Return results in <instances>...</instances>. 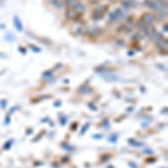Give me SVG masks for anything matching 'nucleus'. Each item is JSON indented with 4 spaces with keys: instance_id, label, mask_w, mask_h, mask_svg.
<instances>
[{
    "instance_id": "obj_6",
    "label": "nucleus",
    "mask_w": 168,
    "mask_h": 168,
    "mask_svg": "<svg viewBox=\"0 0 168 168\" xmlns=\"http://www.w3.org/2000/svg\"><path fill=\"white\" fill-rule=\"evenodd\" d=\"M49 3L56 8H60L62 6V3L60 0H49Z\"/></svg>"
},
{
    "instance_id": "obj_5",
    "label": "nucleus",
    "mask_w": 168,
    "mask_h": 168,
    "mask_svg": "<svg viewBox=\"0 0 168 168\" xmlns=\"http://www.w3.org/2000/svg\"><path fill=\"white\" fill-rule=\"evenodd\" d=\"M89 31H90V33L92 35H98L100 33V29L99 27H90Z\"/></svg>"
},
{
    "instance_id": "obj_8",
    "label": "nucleus",
    "mask_w": 168,
    "mask_h": 168,
    "mask_svg": "<svg viewBox=\"0 0 168 168\" xmlns=\"http://www.w3.org/2000/svg\"><path fill=\"white\" fill-rule=\"evenodd\" d=\"M125 30L126 31H128V32H130L131 30H133V28H134V24L132 23V22H128L126 25H125Z\"/></svg>"
},
{
    "instance_id": "obj_4",
    "label": "nucleus",
    "mask_w": 168,
    "mask_h": 168,
    "mask_svg": "<svg viewBox=\"0 0 168 168\" xmlns=\"http://www.w3.org/2000/svg\"><path fill=\"white\" fill-rule=\"evenodd\" d=\"M79 2V0H65L66 6L70 8H74Z\"/></svg>"
},
{
    "instance_id": "obj_3",
    "label": "nucleus",
    "mask_w": 168,
    "mask_h": 168,
    "mask_svg": "<svg viewBox=\"0 0 168 168\" xmlns=\"http://www.w3.org/2000/svg\"><path fill=\"white\" fill-rule=\"evenodd\" d=\"M66 17L69 19H75L78 17V13L74 12V10H67L66 11Z\"/></svg>"
},
{
    "instance_id": "obj_9",
    "label": "nucleus",
    "mask_w": 168,
    "mask_h": 168,
    "mask_svg": "<svg viewBox=\"0 0 168 168\" xmlns=\"http://www.w3.org/2000/svg\"><path fill=\"white\" fill-rule=\"evenodd\" d=\"M122 6H123V7L124 8H126V9H128V8H129V6H130V2L129 1H124V2H122Z\"/></svg>"
},
{
    "instance_id": "obj_10",
    "label": "nucleus",
    "mask_w": 168,
    "mask_h": 168,
    "mask_svg": "<svg viewBox=\"0 0 168 168\" xmlns=\"http://www.w3.org/2000/svg\"><path fill=\"white\" fill-rule=\"evenodd\" d=\"M109 1H110V2H116L117 0H109Z\"/></svg>"
},
{
    "instance_id": "obj_1",
    "label": "nucleus",
    "mask_w": 168,
    "mask_h": 168,
    "mask_svg": "<svg viewBox=\"0 0 168 168\" xmlns=\"http://www.w3.org/2000/svg\"><path fill=\"white\" fill-rule=\"evenodd\" d=\"M141 19H142L147 26H149V25H151V24L153 22L154 17H153L151 13H145V14H144V16L142 17Z\"/></svg>"
},
{
    "instance_id": "obj_2",
    "label": "nucleus",
    "mask_w": 168,
    "mask_h": 168,
    "mask_svg": "<svg viewBox=\"0 0 168 168\" xmlns=\"http://www.w3.org/2000/svg\"><path fill=\"white\" fill-rule=\"evenodd\" d=\"M73 9H74V12H75L76 13L81 14V13H84V12H85V6L82 3L78 2V4Z\"/></svg>"
},
{
    "instance_id": "obj_7",
    "label": "nucleus",
    "mask_w": 168,
    "mask_h": 168,
    "mask_svg": "<svg viewBox=\"0 0 168 168\" xmlns=\"http://www.w3.org/2000/svg\"><path fill=\"white\" fill-rule=\"evenodd\" d=\"M14 24L16 25V26H17V29H18L19 31H21V30L23 29V26H22V25H21V23H20L19 19L17 17L14 19Z\"/></svg>"
}]
</instances>
